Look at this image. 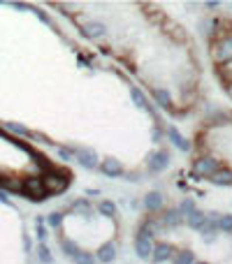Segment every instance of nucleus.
I'll list each match as a JSON object with an SVG mask.
<instances>
[{"mask_svg":"<svg viewBox=\"0 0 232 264\" xmlns=\"http://www.w3.org/2000/svg\"><path fill=\"white\" fill-rule=\"evenodd\" d=\"M21 195L28 197L31 202H44L49 197V192L44 188L42 176H26V179H21Z\"/></svg>","mask_w":232,"mask_h":264,"instance_id":"nucleus-1","label":"nucleus"},{"mask_svg":"<svg viewBox=\"0 0 232 264\" xmlns=\"http://www.w3.org/2000/svg\"><path fill=\"white\" fill-rule=\"evenodd\" d=\"M42 181H44V188L49 195H58L70 186V176L68 174H61L58 169H51V172L42 174Z\"/></svg>","mask_w":232,"mask_h":264,"instance_id":"nucleus-2","label":"nucleus"},{"mask_svg":"<svg viewBox=\"0 0 232 264\" xmlns=\"http://www.w3.org/2000/svg\"><path fill=\"white\" fill-rule=\"evenodd\" d=\"M218 169L221 167H218V160L214 155H202V158H197L193 162V174L200 176V179H211Z\"/></svg>","mask_w":232,"mask_h":264,"instance_id":"nucleus-3","label":"nucleus"},{"mask_svg":"<svg viewBox=\"0 0 232 264\" xmlns=\"http://www.w3.org/2000/svg\"><path fill=\"white\" fill-rule=\"evenodd\" d=\"M211 58L218 63V65H225V63L232 61V35H225L211 46Z\"/></svg>","mask_w":232,"mask_h":264,"instance_id":"nucleus-4","label":"nucleus"},{"mask_svg":"<svg viewBox=\"0 0 232 264\" xmlns=\"http://www.w3.org/2000/svg\"><path fill=\"white\" fill-rule=\"evenodd\" d=\"M72 153H75L77 162L84 167V169H95V167H98V151L91 149V146H75Z\"/></svg>","mask_w":232,"mask_h":264,"instance_id":"nucleus-5","label":"nucleus"},{"mask_svg":"<svg viewBox=\"0 0 232 264\" xmlns=\"http://www.w3.org/2000/svg\"><path fill=\"white\" fill-rule=\"evenodd\" d=\"M147 165H149V172H151V174L165 172V169L170 167V153L165 151V149H160V151H154L151 155H149Z\"/></svg>","mask_w":232,"mask_h":264,"instance_id":"nucleus-6","label":"nucleus"},{"mask_svg":"<svg viewBox=\"0 0 232 264\" xmlns=\"http://www.w3.org/2000/svg\"><path fill=\"white\" fill-rule=\"evenodd\" d=\"M174 253H177V250L172 248V243L158 241V243H154V255H151V262H154V264L167 262V260H172V257H174Z\"/></svg>","mask_w":232,"mask_h":264,"instance_id":"nucleus-7","label":"nucleus"},{"mask_svg":"<svg viewBox=\"0 0 232 264\" xmlns=\"http://www.w3.org/2000/svg\"><path fill=\"white\" fill-rule=\"evenodd\" d=\"M100 172L105 174V176H109V179H116V176H123L125 174V167L121 160L116 158H105L100 162Z\"/></svg>","mask_w":232,"mask_h":264,"instance_id":"nucleus-8","label":"nucleus"},{"mask_svg":"<svg viewBox=\"0 0 232 264\" xmlns=\"http://www.w3.org/2000/svg\"><path fill=\"white\" fill-rule=\"evenodd\" d=\"M162 220H158V218H154V216H149L142 225H139V229H137V236H144V239H151V236H155V234H160V229H162Z\"/></svg>","mask_w":232,"mask_h":264,"instance_id":"nucleus-9","label":"nucleus"},{"mask_svg":"<svg viewBox=\"0 0 232 264\" xmlns=\"http://www.w3.org/2000/svg\"><path fill=\"white\" fill-rule=\"evenodd\" d=\"M116 253H118V246H116V241H107L102 243L100 248H98V253H95V260L100 264H112L116 260Z\"/></svg>","mask_w":232,"mask_h":264,"instance_id":"nucleus-10","label":"nucleus"},{"mask_svg":"<svg viewBox=\"0 0 232 264\" xmlns=\"http://www.w3.org/2000/svg\"><path fill=\"white\" fill-rule=\"evenodd\" d=\"M165 132H167L170 142L177 146L179 151H181V153H191V142H188V139H186V137L179 132L177 125H167V130H165Z\"/></svg>","mask_w":232,"mask_h":264,"instance_id":"nucleus-11","label":"nucleus"},{"mask_svg":"<svg viewBox=\"0 0 232 264\" xmlns=\"http://www.w3.org/2000/svg\"><path fill=\"white\" fill-rule=\"evenodd\" d=\"M105 33H107V26L100 21H88L81 26V35L88 39H100V38H105Z\"/></svg>","mask_w":232,"mask_h":264,"instance_id":"nucleus-12","label":"nucleus"},{"mask_svg":"<svg viewBox=\"0 0 232 264\" xmlns=\"http://www.w3.org/2000/svg\"><path fill=\"white\" fill-rule=\"evenodd\" d=\"M160 220H162V225H165V227H179V225H184V223H186L184 213L179 211V206L167 209V211L160 216Z\"/></svg>","mask_w":232,"mask_h":264,"instance_id":"nucleus-13","label":"nucleus"},{"mask_svg":"<svg viewBox=\"0 0 232 264\" xmlns=\"http://www.w3.org/2000/svg\"><path fill=\"white\" fill-rule=\"evenodd\" d=\"M162 206H165V197H162L160 192L151 190V192H147V195H144V209H147L149 213H158Z\"/></svg>","mask_w":232,"mask_h":264,"instance_id":"nucleus-14","label":"nucleus"},{"mask_svg":"<svg viewBox=\"0 0 232 264\" xmlns=\"http://www.w3.org/2000/svg\"><path fill=\"white\" fill-rule=\"evenodd\" d=\"M135 253L139 260H151L154 255V241L144 239V236H135Z\"/></svg>","mask_w":232,"mask_h":264,"instance_id":"nucleus-15","label":"nucleus"},{"mask_svg":"<svg viewBox=\"0 0 232 264\" xmlns=\"http://www.w3.org/2000/svg\"><path fill=\"white\" fill-rule=\"evenodd\" d=\"M154 100H155V105L160 107V109H172V95L170 91H165V88H154Z\"/></svg>","mask_w":232,"mask_h":264,"instance_id":"nucleus-16","label":"nucleus"},{"mask_svg":"<svg viewBox=\"0 0 232 264\" xmlns=\"http://www.w3.org/2000/svg\"><path fill=\"white\" fill-rule=\"evenodd\" d=\"M204 223H207V213L200 211V209H197V211H193L191 216H186V225L191 227V229H202V225H204Z\"/></svg>","mask_w":232,"mask_h":264,"instance_id":"nucleus-17","label":"nucleus"},{"mask_svg":"<svg viewBox=\"0 0 232 264\" xmlns=\"http://www.w3.org/2000/svg\"><path fill=\"white\" fill-rule=\"evenodd\" d=\"M209 181L214 183V186H221V188H223V186H232V169H228V167H225V169H218Z\"/></svg>","mask_w":232,"mask_h":264,"instance_id":"nucleus-18","label":"nucleus"},{"mask_svg":"<svg viewBox=\"0 0 232 264\" xmlns=\"http://www.w3.org/2000/svg\"><path fill=\"white\" fill-rule=\"evenodd\" d=\"M172 264H195V253L193 250H177L172 257Z\"/></svg>","mask_w":232,"mask_h":264,"instance_id":"nucleus-19","label":"nucleus"},{"mask_svg":"<svg viewBox=\"0 0 232 264\" xmlns=\"http://www.w3.org/2000/svg\"><path fill=\"white\" fill-rule=\"evenodd\" d=\"M130 98H132V102H135V107H139V109H147V107H149L147 95L139 91V88H135V86L130 88Z\"/></svg>","mask_w":232,"mask_h":264,"instance_id":"nucleus-20","label":"nucleus"},{"mask_svg":"<svg viewBox=\"0 0 232 264\" xmlns=\"http://www.w3.org/2000/svg\"><path fill=\"white\" fill-rule=\"evenodd\" d=\"M202 236H204V241H214V236H216L218 232V223H211V220H207L204 225H202Z\"/></svg>","mask_w":232,"mask_h":264,"instance_id":"nucleus-21","label":"nucleus"},{"mask_svg":"<svg viewBox=\"0 0 232 264\" xmlns=\"http://www.w3.org/2000/svg\"><path fill=\"white\" fill-rule=\"evenodd\" d=\"M98 211H100L102 216H107V218H114L116 216V204L109 202V199H102V202L98 204Z\"/></svg>","mask_w":232,"mask_h":264,"instance_id":"nucleus-22","label":"nucleus"},{"mask_svg":"<svg viewBox=\"0 0 232 264\" xmlns=\"http://www.w3.org/2000/svg\"><path fill=\"white\" fill-rule=\"evenodd\" d=\"M61 250H63V253H65L68 257H75V255L79 253V246L72 241V239H61Z\"/></svg>","mask_w":232,"mask_h":264,"instance_id":"nucleus-23","label":"nucleus"},{"mask_svg":"<svg viewBox=\"0 0 232 264\" xmlns=\"http://www.w3.org/2000/svg\"><path fill=\"white\" fill-rule=\"evenodd\" d=\"M72 262L75 264H95L98 260H95V255L93 253H86V250H79L77 255L72 257Z\"/></svg>","mask_w":232,"mask_h":264,"instance_id":"nucleus-24","label":"nucleus"},{"mask_svg":"<svg viewBox=\"0 0 232 264\" xmlns=\"http://www.w3.org/2000/svg\"><path fill=\"white\" fill-rule=\"evenodd\" d=\"M38 260H39L42 264H51V262H54V255H51V250L46 248L44 243H39V246H38Z\"/></svg>","mask_w":232,"mask_h":264,"instance_id":"nucleus-25","label":"nucleus"},{"mask_svg":"<svg viewBox=\"0 0 232 264\" xmlns=\"http://www.w3.org/2000/svg\"><path fill=\"white\" fill-rule=\"evenodd\" d=\"M218 229L221 232H232V213H221V220H218Z\"/></svg>","mask_w":232,"mask_h":264,"instance_id":"nucleus-26","label":"nucleus"},{"mask_svg":"<svg viewBox=\"0 0 232 264\" xmlns=\"http://www.w3.org/2000/svg\"><path fill=\"white\" fill-rule=\"evenodd\" d=\"M72 211H81L86 218H91V204L86 199H77V202H72Z\"/></svg>","mask_w":232,"mask_h":264,"instance_id":"nucleus-27","label":"nucleus"},{"mask_svg":"<svg viewBox=\"0 0 232 264\" xmlns=\"http://www.w3.org/2000/svg\"><path fill=\"white\" fill-rule=\"evenodd\" d=\"M179 211L184 213V218H186V216H191L193 211H197V206H195V199H191V197H186L184 202H181V206H179Z\"/></svg>","mask_w":232,"mask_h":264,"instance_id":"nucleus-28","label":"nucleus"},{"mask_svg":"<svg viewBox=\"0 0 232 264\" xmlns=\"http://www.w3.org/2000/svg\"><path fill=\"white\" fill-rule=\"evenodd\" d=\"M5 128L9 130V132H14V135H21V137H31V130L23 128L21 123H5Z\"/></svg>","mask_w":232,"mask_h":264,"instance_id":"nucleus-29","label":"nucleus"},{"mask_svg":"<svg viewBox=\"0 0 232 264\" xmlns=\"http://www.w3.org/2000/svg\"><path fill=\"white\" fill-rule=\"evenodd\" d=\"M46 223L54 227V229H61V227H63V213L61 211L49 213V216H46Z\"/></svg>","mask_w":232,"mask_h":264,"instance_id":"nucleus-30","label":"nucleus"},{"mask_svg":"<svg viewBox=\"0 0 232 264\" xmlns=\"http://www.w3.org/2000/svg\"><path fill=\"white\" fill-rule=\"evenodd\" d=\"M35 234H38L39 243H44V239L49 236V234H46V227H44V218H35Z\"/></svg>","mask_w":232,"mask_h":264,"instance_id":"nucleus-31","label":"nucleus"},{"mask_svg":"<svg viewBox=\"0 0 232 264\" xmlns=\"http://www.w3.org/2000/svg\"><path fill=\"white\" fill-rule=\"evenodd\" d=\"M211 28H214V21H211V19H202V21H200V33H202V35H209V33H211Z\"/></svg>","mask_w":232,"mask_h":264,"instance_id":"nucleus-32","label":"nucleus"},{"mask_svg":"<svg viewBox=\"0 0 232 264\" xmlns=\"http://www.w3.org/2000/svg\"><path fill=\"white\" fill-rule=\"evenodd\" d=\"M72 155H75V153H72V149H65V146H61V149H58V158L65 160V162H68V160H72Z\"/></svg>","mask_w":232,"mask_h":264,"instance_id":"nucleus-33","label":"nucleus"},{"mask_svg":"<svg viewBox=\"0 0 232 264\" xmlns=\"http://www.w3.org/2000/svg\"><path fill=\"white\" fill-rule=\"evenodd\" d=\"M125 179H128V181H142V174L137 172V169H135V172H125Z\"/></svg>","mask_w":232,"mask_h":264,"instance_id":"nucleus-34","label":"nucleus"},{"mask_svg":"<svg viewBox=\"0 0 232 264\" xmlns=\"http://www.w3.org/2000/svg\"><path fill=\"white\" fill-rule=\"evenodd\" d=\"M35 12V16H38L39 21H44V23H51V19H49V14L46 12H42V9H33Z\"/></svg>","mask_w":232,"mask_h":264,"instance_id":"nucleus-35","label":"nucleus"},{"mask_svg":"<svg viewBox=\"0 0 232 264\" xmlns=\"http://www.w3.org/2000/svg\"><path fill=\"white\" fill-rule=\"evenodd\" d=\"M151 139H154V142H160V139H162V130L155 128L154 132H151Z\"/></svg>","mask_w":232,"mask_h":264,"instance_id":"nucleus-36","label":"nucleus"},{"mask_svg":"<svg viewBox=\"0 0 232 264\" xmlns=\"http://www.w3.org/2000/svg\"><path fill=\"white\" fill-rule=\"evenodd\" d=\"M204 7H207V9H216V7H218V0H209Z\"/></svg>","mask_w":232,"mask_h":264,"instance_id":"nucleus-37","label":"nucleus"},{"mask_svg":"<svg viewBox=\"0 0 232 264\" xmlns=\"http://www.w3.org/2000/svg\"><path fill=\"white\" fill-rule=\"evenodd\" d=\"M86 192H88L91 197H100V190H95V188H88Z\"/></svg>","mask_w":232,"mask_h":264,"instance_id":"nucleus-38","label":"nucleus"},{"mask_svg":"<svg viewBox=\"0 0 232 264\" xmlns=\"http://www.w3.org/2000/svg\"><path fill=\"white\" fill-rule=\"evenodd\" d=\"M23 248L31 250V239H28V236H23Z\"/></svg>","mask_w":232,"mask_h":264,"instance_id":"nucleus-39","label":"nucleus"},{"mask_svg":"<svg viewBox=\"0 0 232 264\" xmlns=\"http://www.w3.org/2000/svg\"><path fill=\"white\" fill-rule=\"evenodd\" d=\"M0 202H2V204H9V197L5 195V192H0Z\"/></svg>","mask_w":232,"mask_h":264,"instance_id":"nucleus-40","label":"nucleus"},{"mask_svg":"<svg viewBox=\"0 0 232 264\" xmlns=\"http://www.w3.org/2000/svg\"><path fill=\"white\" fill-rule=\"evenodd\" d=\"M225 88H228V95H230V98H232V83H228Z\"/></svg>","mask_w":232,"mask_h":264,"instance_id":"nucleus-41","label":"nucleus"},{"mask_svg":"<svg viewBox=\"0 0 232 264\" xmlns=\"http://www.w3.org/2000/svg\"><path fill=\"white\" fill-rule=\"evenodd\" d=\"M195 264H207V262H195Z\"/></svg>","mask_w":232,"mask_h":264,"instance_id":"nucleus-42","label":"nucleus"}]
</instances>
